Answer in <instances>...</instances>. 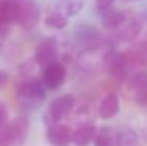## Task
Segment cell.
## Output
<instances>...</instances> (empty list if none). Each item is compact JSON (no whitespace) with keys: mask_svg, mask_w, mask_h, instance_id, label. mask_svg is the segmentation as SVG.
Segmentation results:
<instances>
[{"mask_svg":"<svg viewBox=\"0 0 147 146\" xmlns=\"http://www.w3.org/2000/svg\"><path fill=\"white\" fill-rule=\"evenodd\" d=\"M16 93L20 103L26 107H37L45 102L47 96V88L45 86L42 79L27 77L17 85Z\"/></svg>","mask_w":147,"mask_h":146,"instance_id":"obj_1","label":"cell"},{"mask_svg":"<svg viewBox=\"0 0 147 146\" xmlns=\"http://www.w3.org/2000/svg\"><path fill=\"white\" fill-rule=\"evenodd\" d=\"M29 133V119L19 116L0 130V143L4 146H22Z\"/></svg>","mask_w":147,"mask_h":146,"instance_id":"obj_2","label":"cell"},{"mask_svg":"<svg viewBox=\"0 0 147 146\" xmlns=\"http://www.w3.org/2000/svg\"><path fill=\"white\" fill-rule=\"evenodd\" d=\"M74 105H76V99L71 93H66V95H61V96L53 99L45 113L46 125L50 126V125L59 123L63 117H66L73 110Z\"/></svg>","mask_w":147,"mask_h":146,"instance_id":"obj_3","label":"cell"},{"mask_svg":"<svg viewBox=\"0 0 147 146\" xmlns=\"http://www.w3.org/2000/svg\"><path fill=\"white\" fill-rule=\"evenodd\" d=\"M59 59V40L53 36L43 37L34 48L33 60L40 67H47L49 65H53Z\"/></svg>","mask_w":147,"mask_h":146,"instance_id":"obj_4","label":"cell"},{"mask_svg":"<svg viewBox=\"0 0 147 146\" xmlns=\"http://www.w3.org/2000/svg\"><path fill=\"white\" fill-rule=\"evenodd\" d=\"M74 40L84 52H94L103 48V36L92 24H79L74 30Z\"/></svg>","mask_w":147,"mask_h":146,"instance_id":"obj_5","label":"cell"},{"mask_svg":"<svg viewBox=\"0 0 147 146\" xmlns=\"http://www.w3.org/2000/svg\"><path fill=\"white\" fill-rule=\"evenodd\" d=\"M19 3V17L17 24L22 29L32 30L40 22V9L34 0H17Z\"/></svg>","mask_w":147,"mask_h":146,"instance_id":"obj_6","label":"cell"},{"mask_svg":"<svg viewBox=\"0 0 147 146\" xmlns=\"http://www.w3.org/2000/svg\"><path fill=\"white\" fill-rule=\"evenodd\" d=\"M142 29H143V26H142L140 19L127 13V19L124 20V23L113 33H114L116 40H119L121 43H131L140 36Z\"/></svg>","mask_w":147,"mask_h":146,"instance_id":"obj_7","label":"cell"},{"mask_svg":"<svg viewBox=\"0 0 147 146\" xmlns=\"http://www.w3.org/2000/svg\"><path fill=\"white\" fill-rule=\"evenodd\" d=\"M66 77H67V70H66L64 65L60 62L49 65L42 72V80H43L45 86L47 88V90H56V89L61 88L66 82Z\"/></svg>","mask_w":147,"mask_h":146,"instance_id":"obj_8","label":"cell"},{"mask_svg":"<svg viewBox=\"0 0 147 146\" xmlns=\"http://www.w3.org/2000/svg\"><path fill=\"white\" fill-rule=\"evenodd\" d=\"M46 139L51 146H69L73 139V132L67 125L54 123L47 126Z\"/></svg>","mask_w":147,"mask_h":146,"instance_id":"obj_9","label":"cell"},{"mask_svg":"<svg viewBox=\"0 0 147 146\" xmlns=\"http://www.w3.org/2000/svg\"><path fill=\"white\" fill-rule=\"evenodd\" d=\"M98 13H100V20H101L103 27L110 30V32H116L127 19L126 12H121V10L114 9V7L98 10Z\"/></svg>","mask_w":147,"mask_h":146,"instance_id":"obj_10","label":"cell"},{"mask_svg":"<svg viewBox=\"0 0 147 146\" xmlns=\"http://www.w3.org/2000/svg\"><path fill=\"white\" fill-rule=\"evenodd\" d=\"M124 85H126V95L130 99L136 100L139 95L147 88V72L144 70L133 72L131 75H129Z\"/></svg>","mask_w":147,"mask_h":146,"instance_id":"obj_11","label":"cell"},{"mask_svg":"<svg viewBox=\"0 0 147 146\" xmlns=\"http://www.w3.org/2000/svg\"><path fill=\"white\" fill-rule=\"evenodd\" d=\"M120 110V99L116 92H110L100 100L98 105V116L103 120H110L113 119Z\"/></svg>","mask_w":147,"mask_h":146,"instance_id":"obj_12","label":"cell"},{"mask_svg":"<svg viewBox=\"0 0 147 146\" xmlns=\"http://www.w3.org/2000/svg\"><path fill=\"white\" fill-rule=\"evenodd\" d=\"M97 132L98 130L96 129L94 125H92V123H83V125H80L73 132L71 143L76 146H89L90 143L94 142Z\"/></svg>","mask_w":147,"mask_h":146,"instance_id":"obj_13","label":"cell"},{"mask_svg":"<svg viewBox=\"0 0 147 146\" xmlns=\"http://www.w3.org/2000/svg\"><path fill=\"white\" fill-rule=\"evenodd\" d=\"M19 3L17 0H0V26H7L17 22Z\"/></svg>","mask_w":147,"mask_h":146,"instance_id":"obj_14","label":"cell"},{"mask_svg":"<svg viewBox=\"0 0 147 146\" xmlns=\"http://www.w3.org/2000/svg\"><path fill=\"white\" fill-rule=\"evenodd\" d=\"M84 3L86 0H54L51 7L69 19L79 14L80 10L84 7Z\"/></svg>","mask_w":147,"mask_h":146,"instance_id":"obj_15","label":"cell"},{"mask_svg":"<svg viewBox=\"0 0 147 146\" xmlns=\"http://www.w3.org/2000/svg\"><path fill=\"white\" fill-rule=\"evenodd\" d=\"M139 135L130 128L114 130V146H137Z\"/></svg>","mask_w":147,"mask_h":146,"instance_id":"obj_16","label":"cell"},{"mask_svg":"<svg viewBox=\"0 0 147 146\" xmlns=\"http://www.w3.org/2000/svg\"><path fill=\"white\" fill-rule=\"evenodd\" d=\"M69 24V19L66 16H63L60 12H57L56 9L50 7L47 10V14L45 16V26L51 30H63L66 26Z\"/></svg>","mask_w":147,"mask_h":146,"instance_id":"obj_17","label":"cell"},{"mask_svg":"<svg viewBox=\"0 0 147 146\" xmlns=\"http://www.w3.org/2000/svg\"><path fill=\"white\" fill-rule=\"evenodd\" d=\"M93 143L94 146H114V130L110 128H101Z\"/></svg>","mask_w":147,"mask_h":146,"instance_id":"obj_18","label":"cell"},{"mask_svg":"<svg viewBox=\"0 0 147 146\" xmlns=\"http://www.w3.org/2000/svg\"><path fill=\"white\" fill-rule=\"evenodd\" d=\"M133 48L136 49V50H137L144 59H147V33L140 39V40H139V42H137V43H136V45H134V46H133Z\"/></svg>","mask_w":147,"mask_h":146,"instance_id":"obj_19","label":"cell"},{"mask_svg":"<svg viewBox=\"0 0 147 146\" xmlns=\"http://www.w3.org/2000/svg\"><path fill=\"white\" fill-rule=\"evenodd\" d=\"M7 120H9V112H7V107L3 102H0V130H3L7 125Z\"/></svg>","mask_w":147,"mask_h":146,"instance_id":"obj_20","label":"cell"},{"mask_svg":"<svg viewBox=\"0 0 147 146\" xmlns=\"http://www.w3.org/2000/svg\"><path fill=\"white\" fill-rule=\"evenodd\" d=\"M94 1H96L97 10H103V9H109V7H111V4L114 3V0H94Z\"/></svg>","mask_w":147,"mask_h":146,"instance_id":"obj_21","label":"cell"},{"mask_svg":"<svg viewBox=\"0 0 147 146\" xmlns=\"http://www.w3.org/2000/svg\"><path fill=\"white\" fill-rule=\"evenodd\" d=\"M137 105H140V106H143V107H147V88L139 95V97L134 100Z\"/></svg>","mask_w":147,"mask_h":146,"instance_id":"obj_22","label":"cell"},{"mask_svg":"<svg viewBox=\"0 0 147 146\" xmlns=\"http://www.w3.org/2000/svg\"><path fill=\"white\" fill-rule=\"evenodd\" d=\"M4 37H6V26H0V49L3 46Z\"/></svg>","mask_w":147,"mask_h":146,"instance_id":"obj_23","label":"cell"},{"mask_svg":"<svg viewBox=\"0 0 147 146\" xmlns=\"http://www.w3.org/2000/svg\"><path fill=\"white\" fill-rule=\"evenodd\" d=\"M6 79H7V73L3 72V70H0V86L6 82Z\"/></svg>","mask_w":147,"mask_h":146,"instance_id":"obj_24","label":"cell"},{"mask_svg":"<svg viewBox=\"0 0 147 146\" xmlns=\"http://www.w3.org/2000/svg\"><path fill=\"white\" fill-rule=\"evenodd\" d=\"M0 146H4V145H3V143H0Z\"/></svg>","mask_w":147,"mask_h":146,"instance_id":"obj_25","label":"cell"},{"mask_svg":"<svg viewBox=\"0 0 147 146\" xmlns=\"http://www.w3.org/2000/svg\"><path fill=\"white\" fill-rule=\"evenodd\" d=\"M126 1H127V0H126ZM129 1H131V0H129Z\"/></svg>","mask_w":147,"mask_h":146,"instance_id":"obj_26","label":"cell"}]
</instances>
